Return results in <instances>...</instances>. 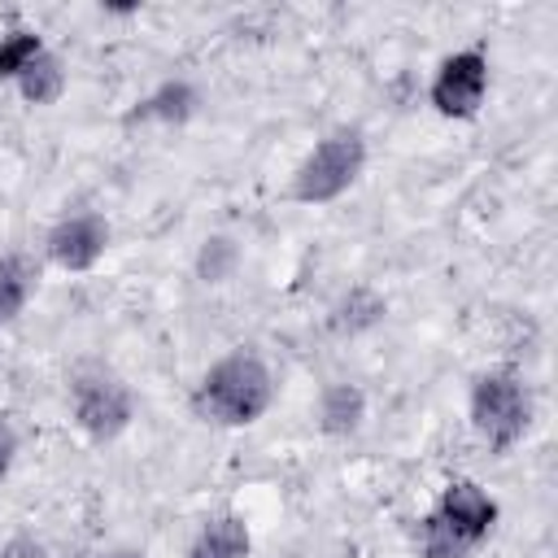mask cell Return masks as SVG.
<instances>
[{"label":"cell","mask_w":558,"mask_h":558,"mask_svg":"<svg viewBox=\"0 0 558 558\" xmlns=\"http://www.w3.org/2000/svg\"><path fill=\"white\" fill-rule=\"evenodd\" d=\"M275 401V371L253 349L222 353L192 388V414L214 427H248Z\"/></svg>","instance_id":"1"},{"label":"cell","mask_w":558,"mask_h":558,"mask_svg":"<svg viewBox=\"0 0 558 558\" xmlns=\"http://www.w3.org/2000/svg\"><path fill=\"white\" fill-rule=\"evenodd\" d=\"M366 157L371 148H366L362 126H336L301 157V166L292 170L288 196L296 205H331L362 179Z\"/></svg>","instance_id":"2"},{"label":"cell","mask_w":558,"mask_h":558,"mask_svg":"<svg viewBox=\"0 0 558 558\" xmlns=\"http://www.w3.org/2000/svg\"><path fill=\"white\" fill-rule=\"evenodd\" d=\"M471 427L493 453H510L532 427V392L514 371H484L471 384Z\"/></svg>","instance_id":"3"},{"label":"cell","mask_w":558,"mask_h":558,"mask_svg":"<svg viewBox=\"0 0 558 558\" xmlns=\"http://www.w3.org/2000/svg\"><path fill=\"white\" fill-rule=\"evenodd\" d=\"M70 414L78 423V432L96 445H109L118 440L131 418H135V397L126 388L122 375H113L109 366L100 362H83L74 375H70Z\"/></svg>","instance_id":"4"},{"label":"cell","mask_w":558,"mask_h":558,"mask_svg":"<svg viewBox=\"0 0 558 558\" xmlns=\"http://www.w3.org/2000/svg\"><path fill=\"white\" fill-rule=\"evenodd\" d=\"M488 96V57L480 48H458L449 52L436 74H432V87H427V100L440 118H475L480 105Z\"/></svg>","instance_id":"5"},{"label":"cell","mask_w":558,"mask_h":558,"mask_svg":"<svg viewBox=\"0 0 558 558\" xmlns=\"http://www.w3.org/2000/svg\"><path fill=\"white\" fill-rule=\"evenodd\" d=\"M458 545H466L471 554L488 541V532L497 527V501L475 484V480H449L445 488H440V497H436V506L427 510Z\"/></svg>","instance_id":"6"},{"label":"cell","mask_w":558,"mask_h":558,"mask_svg":"<svg viewBox=\"0 0 558 558\" xmlns=\"http://www.w3.org/2000/svg\"><path fill=\"white\" fill-rule=\"evenodd\" d=\"M44 248H48V262L52 266H61L70 275H83V270H92L105 257V248H109V222L96 209L65 214V218L52 222Z\"/></svg>","instance_id":"7"},{"label":"cell","mask_w":558,"mask_h":558,"mask_svg":"<svg viewBox=\"0 0 558 558\" xmlns=\"http://www.w3.org/2000/svg\"><path fill=\"white\" fill-rule=\"evenodd\" d=\"M196 105H201V92L187 78H166L144 100H135V109L126 113V126H148V122H157V126H183L196 113Z\"/></svg>","instance_id":"8"},{"label":"cell","mask_w":558,"mask_h":558,"mask_svg":"<svg viewBox=\"0 0 558 558\" xmlns=\"http://www.w3.org/2000/svg\"><path fill=\"white\" fill-rule=\"evenodd\" d=\"M314 423H318V432L331 436V440H349V436H357L362 423H366V392H362L357 384H349V379L327 384V388L318 392Z\"/></svg>","instance_id":"9"},{"label":"cell","mask_w":558,"mask_h":558,"mask_svg":"<svg viewBox=\"0 0 558 558\" xmlns=\"http://www.w3.org/2000/svg\"><path fill=\"white\" fill-rule=\"evenodd\" d=\"M384 314H388L384 292H375L371 283H353V288H344V292L331 301L327 327H331L336 336H366V331H375V327L384 323Z\"/></svg>","instance_id":"10"},{"label":"cell","mask_w":558,"mask_h":558,"mask_svg":"<svg viewBox=\"0 0 558 558\" xmlns=\"http://www.w3.org/2000/svg\"><path fill=\"white\" fill-rule=\"evenodd\" d=\"M253 536L240 514H214L201 523V532L187 545V558H248Z\"/></svg>","instance_id":"11"},{"label":"cell","mask_w":558,"mask_h":558,"mask_svg":"<svg viewBox=\"0 0 558 558\" xmlns=\"http://www.w3.org/2000/svg\"><path fill=\"white\" fill-rule=\"evenodd\" d=\"M13 83H17V92H22L26 105H39V109H44V105H57V100L65 96V83H70V78H65V61L44 48Z\"/></svg>","instance_id":"12"},{"label":"cell","mask_w":558,"mask_h":558,"mask_svg":"<svg viewBox=\"0 0 558 558\" xmlns=\"http://www.w3.org/2000/svg\"><path fill=\"white\" fill-rule=\"evenodd\" d=\"M35 292V266L22 253H0V327H9Z\"/></svg>","instance_id":"13"},{"label":"cell","mask_w":558,"mask_h":558,"mask_svg":"<svg viewBox=\"0 0 558 558\" xmlns=\"http://www.w3.org/2000/svg\"><path fill=\"white\" fill-rule=\"evenodd\" d=\"M240 266V244L231 235H205L196 248V279L201 283H227Z\"/></svg>","instance_id":"14"},{"label":"cell","mask_w":558,"mask_h":558,"mask_svg":"<svg viewBox=\"0 0 558 558\" xmlns=\"http://www.w3.org/2000/svg\"><path fill=\"white\" fill-rule=\"evenodd\" d=\"M44 52V39L31 26H13L0 35V78H17L35 57Z\"/></svg>","instance_id":"15"},{"label":"cell","mask_w":558,"mask_h":558,"mask_svg":"<svg viewBox=\"0 0 558 558\" xmlns=\"http://www.w3.org/2000/svg\"><path fill=\"white\" fill-rule=\"evenodd\" d=\"M0 558H48L44 541L31 536V532H13L4 545H0Z\"/></svg>","instance_id":"16"},{"label":"cell","mask_w":558,"mask_h":558,"mask_svg":"<svg viewBox=\"0 0 558 558\" xmlns=\"http://www.w3.org/2000/svg\"><path fill=\"white\" fill-rule=\"evenodd\" d=\"M13 462H17V432H13V423L0 414V484L9 480Z\"/></svg>","instance_id":"17"},{"label":"cell","mask_w":558,"mask_h":558,"mask_svg":"<svg viewBox=\"0 0 558 558\" xmlns=\"http://www.w3.org/2000/svg\"><path fill=\"white\" fill-rule=\"evenodd\" d=\"M100 558H144V554H140V549H126V545H122V549H109V554H100Z\"/></svg>","instance_id":"18"},{"label":"cell","mask_w":558,"mask_h":558,"mask_svg":"<svg viewBox=\"0 0 558 558\" xmlns=\"http://www.w3.org/2000/svg\"><path fill=\"white\" fill-rule=\"evenodd\" d=\"M65 558H100V554H92V549H74V554H65Z\"/></svg>","instance_id":"19"}]
</instances>
